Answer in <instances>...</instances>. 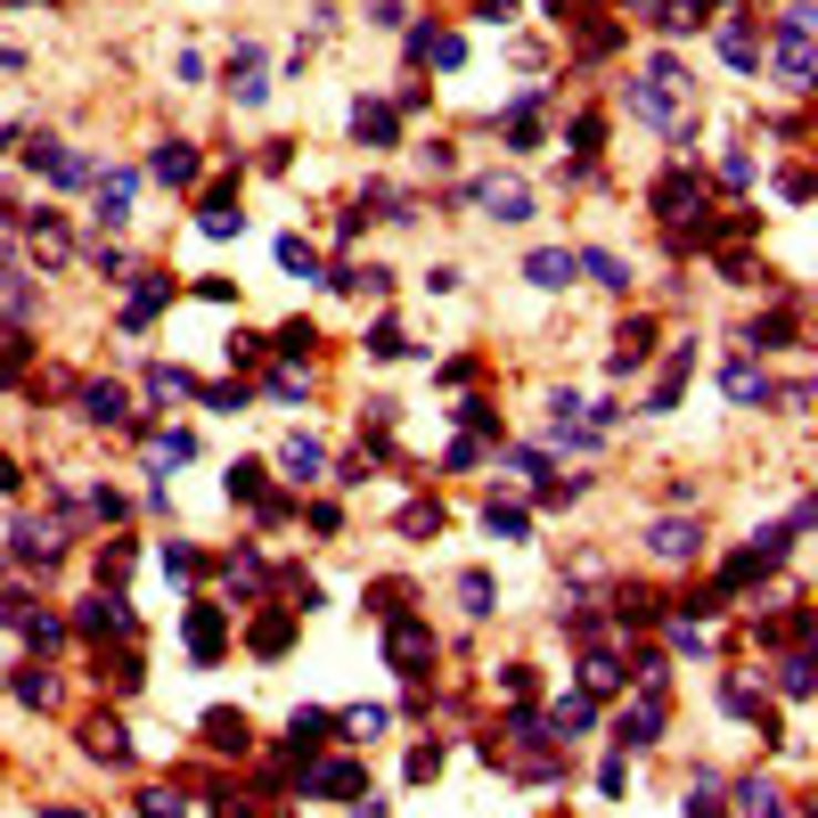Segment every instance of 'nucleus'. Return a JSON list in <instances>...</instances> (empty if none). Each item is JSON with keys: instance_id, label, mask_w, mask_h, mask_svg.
Masks as SVG:
<instances>
[{"instance_id": "423d86ee", "label": "nucleus", "mask_w": 818, "mask_h": 818, "mask_svg": "<svg viewBox=\"0 0 818 818\" xmlns=\"http://www.w3.org/2000/svg\"><path fill=\"white\" fill-rule=\"evenodd\" d=\"M721 385H728V402H737V410H762V402H769V376L753 369V361H728Z\"/></svg>"}, {"instance_id": "a878e982", "label": "nucleus", "mask_w": 818, "mask_h": 818, "mask_svg": "<svg viewBox=\"0 0 818 818\" xmlns=\"http://www.w3.org/2000/svg\"><path fill=\"white\" fill-rule=\"evenodd\" d=\"M352 132H361V139H393V115H385V107H369V99H361V107H352Z\"/></svg>"}, {"instance_id": "0eeeda50", "label": "nucleus", "mask_w": 818, "mask_h": 818, "mask_svg": "<svg viewBox=\"0 0 818 818\" xmlns=\"http://www.w3.org/2000/svg\"><path fill=\"white\" fill-rule=\"evenodd\" d=\"M655 728H663V687H646L639 712H622V745H655Z\"/></svg>"}, {"instance_id": "4be33fe9", "label": "nucleus", "mask_w": 818, "mask_h": 818, "mask_svg": "<svg viewBox=\"0 0 818 818\" xmlns=\"http://www.w3.org/2000/svg\"><path fill=\"white\" fill-rule=\"evenodd\" d=\"M205 737H214L221 753H246V721H238V712H214V721H205Z\"/></svg>"}, {"instance_id": "f8f14e48", "label": "nucleus", "mask_w": 818, "mask_h": 818, "mask_svg": "<svg viewBox=\"0 0 818 818\" xmlns=\"http://www.w3.org/2000/svg\"><path fill=\"white\" fill-rule=\"evenodd\" d=\"M132 173H107V180H99V221H123V214H132Z\"/></svg>"}, {"instance_id": "f3484780", "label": "nucleus", "mask_w": 818, "mask_h": 818, "mask_svg": "<svg viewBox=\"0 0 818 818\" xmlns=\"http://www.w3.org/2000/svg\"><path fill=\"white\" fill-rule=\"evenodd\" d=\"M91 753L99 762H132V737H123L115 721H91Z\"/></svg>"}, {"instance_id": "4c0bfd02", "label": "nucleus", "mask_w": 818, "mask_h": 818, "mask_svg": "<svg viewBox=\"0 0 818 818\" xmlns=\"http://www.w3.org/2000/svg\"><path fill=\"white\" fill-rule=\"evenodd\" d=\"M33 296H25V270H0V311H25Z\"/></svg>"}, {"instance_id": "bb28decb", "label": "nucleus", "mask_w": 818, "mask_h": 818, "mask_svg": "<svg viewBox=\"0 0 818 818\" xmlns=\"http://www.w3.org/2000/svg\"><path fill=\"white\" fill-rule=\"evenodd\" d=\"M188 458V434H148V467H180Z\"/></svg>"}, {"instance_id": "473e14b6", "label": "nucleus", "mask_w": 818, "mask_h": 818, "mask_svg": "<svg viewBox=\"0 0 818 818\" xmlns=\"http://www.w3.org/2000/svg\"><path fill=\"white\" fill-rule=\"evenodd\" d=\"M484 524H491L499 540H524V508H499V499H491V508H484Z\"/></svg>"}, {"instance_id": "393cba45", "label": "nucleus", "mask_w": 818, "mask_h": 818, "mask_svg": "<svg viewBox=\"0 0 818 818\" xmlns=\"http://www.w3.org/2000/svg\"><path fill=\"white\" fill-rule=\"evenodd\" d=\"M417 58L426 66H458V33H417Z\"/></svg>"}, {"instance_id": "6e6552de", "label": "nucleus", "mask_w": 818, "mask_h": 818, "mask_svg": "<svg viewBox=\"0 0 818 818\" xmlns=\"http://www.w3.org/2000/svg\"><path fill=\"white\" fill-rule=\"evenodd\" d=\"M262 91H270V82H262V58L238 50V66H229V99H238V107H262Z\"/></svg>"}, {"instance_id": "5701e85b", "label": "nucleus", "mask_w": 818, "mask_h": 818, "mask_svg": "<svg viewBox=\"0 0 818 818\" xmlns=\"http://www.w3.org/2000/svg\"><path fill=\"white\" fill-rule=\"evenodd\" d=\"M393 663H402V671L426 663V631H417V622H402V631H393Z\"/></svg>"}, {"instance_id": "2f4dec72", "label": "nucleus", "mask_w": 818, "mask_h": 818, "mask_svg": "<svg viewBox=\"0 0 818 818\" xmlns=\"http://www.w3.org/2000/svg\"><path fill=\"white\" fill-rule=\"evenodd\" d=\"M17 696H25V704H50L58 680H50V671H17Z\"/></svg>"}, {"instance_id": "20e7f679", "label": "nucleus", "mask_w": 818, "mask_h": 818, "mask_svg": "<svg viewBox=\"0 0 818 818\" xmlns=\"http://www.w3.org/2000/svg\"><path fill=\"white\" fill-rule=\"evenodd\" d=\"M646 557H655V565H687V557H696V524H687V516H663L655 532H646Z\"/></svg>"}, {"instance_id": "39448f33", "label": "nucleus", "mask_w": 818, "mask_h": 818, "mask_svg": "<svg viewBox=\"0 0 818 818\" xmlns=\"http://www.w3.org/2000/svg\"><path fill=\"white\" fill-rule=\"evenodd\" d=\"M524 279H532V287H573V279H581V262L565 255V246H540V255L524 262Z\"/></svg>"}, {"instance_id": "f704fd0d", "label": "nucleus", "mask_w": 818, "mask_h": 818, "mask_svg": "<svg viewBox=\"0 0 818 818\" xmlns=\"http://www.w3.org/2000/svg\"><path fill=\"white\" fill-rule=\"evenodd\" d=\"M549 728H590V696H565V704L549 712Z\"/></svg>"}, {"instance_id": "f03ea898", "label": "nucleus", "mask_w": 818, "mask_h": 818, "mask_svg": "<svg viewBox=\"0 0 818 818\" xmlns=\"http://www.w3.org/2000/svg\"><path fill=\"white\" fill-rule=\"evenodd\" d=\"M778 74L803 91L810 82V9H786V25H778Z\"/></svg>"}, {"instance_id": "58836bf2", "label": "nucleus", "mask_w": 818, "mask_h": 818, "mask_svg": "<svg viewBox=\"0 0 818 818\" xmlns=\"http://www.w3.org/2000/svg\"><path fill=\"white\" fill-rule=\"evenodd\" d=\"M188 646H197V655H214V646H221V622L197 614V622H188Z\"/></svg>"}, {"instance_id": "9d476101", "label": "nucleus", "mask_w": 818, "mask_h": 818, "mask_svg": "<svg viewBox=\"0 0 818 818\" xmlns=\"http://www.w3.org/2000/svg\"><path fill=\"white\" fill-rule=\"evenodd\" d=\"M156 180L188 188V180H197V148H188V139H164V148H156Z\"/></svg>"}, {"instance_id": "2eb2a0df", "label": "nucleus", "mask_w": 818, "mask_h": 818, "mask_svg": "<svg viewBox=\"0 0 818 818\" xmlns=\"http://www.w3.org/2000/svg\"><path fill=\"white\" fill-rule=\"evenodd\" d=\"M573 262L590 270L598 287H614V296H622V287H631V262H622V255H573Z\"/></svg>"}, {"instance_id": "b1692460", "label": "nucleus", "mask_w": 818, "mask_h": 818, "mask_svg": "<svg viewBox=\"0 0 818 818\" xmlns=\"http://www.w3.org/2000/svg\"><path fill=\"white\" fill-rule=\"evenodd\" d=\"M139 818H188V803L173 786H148V794H139Z\"/></svg>"}, {"instance_id": "a211bd4d", "label": "nucleus", "mask_w": 818, "mask_h": 818, "mask_svg": "<svg viewBox=\"0 0 818 818\" xmlns=\"http://www.w3.org/2000/svg\"><path fill=\"white\" fill-rule=\"evenodd\" d=\"M311 794H361V769H352V762H328V769H311Z\"/></svg>"}, {"instance_id": "ddd939ff", "label": "nucleus", "mask_w": 818, "mask_h": 818, "mask_svg": "<svg viewBox=\"0 0 818 818\" xmlns=\"http://www.w3.org/2000/svg\"><path fill=\"white\" fill-rule=\"evenodd\" d=\"M82 410H91L99 426H115V417H132V402H123V385H82Z\"/></svg>"}, {"instance_id": "c9c22d12", "label": "nucleus", "mask_w": 818, "mask_h": 818, "mask_svg": "<svg viewBox=\"0 0 818 818\" xmlns=\"http://www.w3.org/2000/svg\"><path fill=\"white\" fill-rule=\"evenodd\" d=\"M279 262H287V270H303V279H311V270H320V255H311L303 238H279Z\"/></svg>"}, {"instance_id": "e433bc0d", "label": "nucleus", "mask_w": 818, "mask_h": 818, "mask_svg": "<svg viewBox=\"0 0 818 818\" xmlns=\"http://www.w3.org/2000/svg\"><path fill=\"white\" fill-rule=\"evenodd\" d=\"M33 262H66V229H33Z\"/></svg>"}, {"instance_id": "aec40b11", "label": "nucleus", "mask_w": 818, "mask_h": 818, "mask_svg": "<svg viewBox=\"0 0 818 818\" xmlns=\"http://www.w3.org/2000/svg\"><path fill=\"white\" fill-rule=\"evenodd\" d=\"M164 296H173V287H164V279H148V287H139V296H132V311H123V320H132V328H148L156 311H164Z\"/></svg>"}, {"instance_id": "1a4fd4ad", "label": "nucleus", "mask_w": 818, "mask_h": 818, "mask_svg": "<svg viewBox=\"0 0 818 818\" xmlns=\"http://www.w3.org/2000/svg\"><path fill=\"white\" fill-rule=\"evenodd\" d=\"M58 549H66L58 524H25V532H17V557H25V565H58Z\"/></svg>"}, {"instance_id": "412c9836", "label": "nucleus", "mask_w": 818, "mask_h": 818, "mask_svg": "<svg viewBox=\"0 0 818 818\" xmlns=\"http://www.w3.org/2000/svg\"><path fill=\"white\" fill-rule=\"evenodd\" d=\"M721 58H728V66H753V58H762V41H753L745 25H721Z\"/></svg>"}, {"instance_id": "dca6fc26", "label": "nucleus", "mask_w": 818, "mask_h": 818, "mask_svg": "<svg viewBox=\"0 0 818 818\" xmlns=\"http://www.w3.org/2000/svg\"><path fill=\"white\" fill-rule=\"evenodd\" d=\"M197 221H205V238H229V229H238L246 214L229 205V188H221V197H205V214H197Z\"/></svg>"}, {"instance_id": "ea45409f", "label": "nucleus", "mask_w": 818, "mask_h": 818, "mask_svg": "<svg viewBox=\"0 0 818 818\" xmlns=\"http://www.w3.org/2000/svg\"><path fill=\"white\" fill-rule=\"evenodd\" d=\"M475 17H491V25H499V17H516V0H475Z\"/></svg>"}, {"instance_id": "7c9ffc66", "label": "nucleus", "mask_w": 818, "mask_h": 818, "mask_svg": "<svg viewBox=\"0 0 818 818\" xmlns=\"http://www.w3.org/2000/svg\"><path fill=\"white\" fill-rule=\"evenodd\" d=\"M335 728H344V737H385V712H376V704H369V712H344Z\"/></svg>"}, {"instance_id": "c85d7f7f", "label": "nucleus", "mask_w": 818, "mask_h": 818, "mask_svg": "<svg viewBox=\"0 0 818 818\" xmlns=\"http://www.w3.org/2000/svg\"><path fill=\"white\" fill-rule=\"evenodd\" d=\"M581 680H590V696H605V687L622 680V663L614 655H590V663H581Z\"/></svg>"}, {"instance_id": "9b49d317", "label": "nucleus", "mask_w": 818, "mask_h": 818, "mask_svg": "<svg viewBox=\"0 0 818 818\" xmlns=\"http://www.w3.org/2000/svg\"><path fill=\"white\" fill-rule=\"evenodd\" d=\"M279 467H287V484H320V467H328V458H320V443H303V434H296V443L279 451Z\"/></svg>"}, {"instance_id": "c756f323", "label": "nucleus", "mask_w": 818, "mask_h": 818, "mask_svg": "<svg viewBox=\"0 0 818 818\" xmlns=\"http://www.w3.org/2000/svg\"><path fill=\"white\" fill-rule=\"evenodd\" d=\"M778 687H786V696H810V655H786L778 663Z\"/></svg>"}, {"instance_id": "7ed1b4c3", "label": "nucleus", "mask_w": 818, "mask_h": 818, "mask_svg": "<svg viewBox=\"0 0 818 818\" xmlns=\"http://www.w3.org/2000/svg\"><path fill=\"white\" fill-rule=\"evenodd\" d=\"M475 205H484L491 221H532V188H524L516 173H508V180H499V173H491V180H475Z\"/></svg>"}, {"instance_id": "a19ab883", "label": "nucleus", "mask_w": 818, "mask_h": 818, "mask_svg": "<svg viewBox=\"0 0 818 818\" xmlns=\"http://www.w3.org/2000/svg\"><path fill=\"white\" fill-rule=\"evenodd\" d=\"M639 9H646V0H639Z\"/></svg>"}, {"instance_id": "f257e3e1", "label": "nucleus", "mask_w": 818, "mask_h": 818, "mask_svg": "<svg viewBox=\"0 0 818 818\" xmlns=\"http://www.w3.org/2000/svg\"><path fill=\"white\" fill-rule=\"evenodd\" d=\"M680 91H687L680 66H646V82L631 91V115L639 123H671V115H680Z\"/></svg>"}, {"instance_id": "72a5a7b5", "label": "nucleus", "mask_w": 818, "mask_h": 818, "mask_svg": "<svg viewBox=\"0 0 818 818\" xmlns=\"http://www.w3.org/2000/svg\"><path fill=\"white\" fill-rule=\"evenodd\" d=\"M458 605H467V614H491V581L467 573V581H458Z\"/></svg>"}, {"instance_id": "cd10ccee", "label": "nucleus", "mask_w": 818, "mask_h": 818, "mask_svg": "<svg viewBox=\"0 0 818 818\" xmlns=\"http://www.w3.org/2000/svg\"><path fill=\"white\" fill-rule=\"evenodd\" d=\"M148 393H156V402H180V393H197V385H188L180 369H148Z\"/></svg>"}, {"instance_id": "6ab92c4d", "label": "nucleus", "mask_w": 818, "mask_h": 818, "mask_svg": "<svg viewBox=\"0 0 818 818\" xmlns=\"http://www.w3.org/2000/svg\"><path fill=\"white\" fill-rule=\"evenodd\" d=\"M614 344H622V352H614V376H631V369L646 361V320H631V328L614 335Z\"/></svg>"}, {"instance_id": "4468645a", "label": "nucleus", "mask_w": 818, "mask_h": 818, "mask_svg": "<svg viewBox=\"0 0 818 818\" xmlns=\"http://www.w3.org/2000/svg\"><path fill=\"white\" fill-rule=\"evenodd\" d=\"M82 631H132V605H123V598H91V605H82Z\"/></svg>"}]
</instances>
